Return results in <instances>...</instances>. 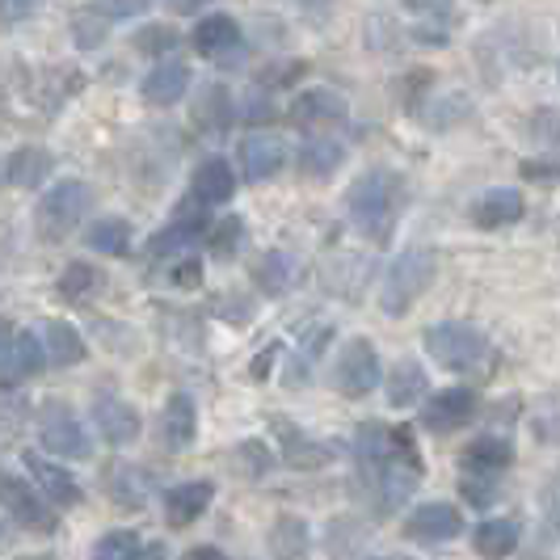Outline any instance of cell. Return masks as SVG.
<instances>
[{
	"label": "cell",
	"mask_w": 560,
	"mask_h": 560,
	"mask_svg": "<svg viewBox=\"0 0 560 560\" xmlns=\"http://www.w3.org/2000/svg\"><path fill=\"white\" fill-rule=\"evenodd\" d=\"M346 202H350V220L359 224V232H363L366 241L388 245L396 220L405 211V177L396 168H384V165L366 168L363 177H354Z\"/></svg>",
	"instance_id": "cell-1"
},
{
	"label": "cell",
	"mask_w": 560,
	"mask_h": 560,
	"mask_svg": "<svg viewBox=\"0 0 560 560\" xmlns=\"http://www.w3.org/2000/svg\"><path fill=\"white\" fill-rule=\"evenodd\" d=\"M371 480H375V498H380V510H400V505L413 498V489L421 485V455L418 443H413V430L409 425H396L393 451L366 468Z\"/></svg>",
	"instance_id": "cell-2"
},
{
	"label": "cell",
	"mask_w": 560,
	"mask_h": 560,
	"mask_svg": "<svg viewBox=\"0 0 560 560\" xmlns=\"http://www.w3.org/2000/svg\"><path fill=\"white\" fill-rule=\"evenodd\" d=\"M89 211H93V190L84 182H77V177H68V182H59V186H51L47 195L38 198V207H34V232L47 245H59V241H68L84 224Z\"/></svg>",
	"instance_id": "cell-3"
},
{
	"label": "cell",
	"mask_w": 560,
	"mask_h": 560,
	"mask_svg": "<svg viewBox=\"0 0 560 560\" xmlns=\"http://www.w3.org/2000/svg\"><path fill=\"white\" fill-rule=\"evenodd\" d=\"M425 354L447 371H477L489 359V337L477 325L464 320H443L434 329H425Z\"/></svg>",
	"instance_id": "cell-4"
},
{
	"label": "cell",
	"mask_w": 560,
	"mask_h": 560,
	"mask_svg": "<svg viewBox=\"0 0 560 560\" xmlns=\"http://www.w3.org/2000/svg\"><path fill=\"white\" fill-rule=\"evenodd\" d=\"M430 282H434V253L405 249L393 266H388V279H384V291H380L384 312H388V316H405V312L425 295Z\"/></svg>",
	"instance_id": "cell-5"
},
{
	"label": "cell",
	"mask_w": 560,
	"mask_h": 560,
	"mask_svg": "<svg viewBox=\"0 0 560 560\" xmlns=\"http://www.w3.org/2000/svg\"><path fill=\"white\" fill-rule=\"evenodd\" d=\"M380 375H384V366H380L375 346H371L366 337H354V341L341 346V354L334 359V375H329V380H334V388L341 396L363 400L366 393L380 388Z\"/></svg>",
	"instance_id": "cell-6"
},
{
	"label": "cell",
	"mask_w": 560,
	"mask_h": 560,
	"mask_svg": "<svg viewBox=\"0 0 560 560\" xmlns=\"http://www.w3.org/2000/svg\"><path fill=\"white\" fill-rule=\"evenodd\" d=\"M38 434H43V447L59 459H89V451H93L81 418L63 400H43L38 405Z\"/></svg>",
	"instance_id": "cell-7"
},
{
	"label": "cell",
	"mask_w": 560,
	"mask_h": 560,
	"mask_svg": "<svg viewBox=\"0 0 560 560\" xmlns=\"http://www.w3.org/2000/svg\"><path fill=\"white\" fill-rule=\"evenodd\" d=\"M207 207L202 202H182L177 211H173V220H168L152 241H148V257H168V253H182V249H190L198 236L207 232Z\"/></svg>",
	"instance_id": "cell-8"
},
{
	"label": "cell",
	"mask_w": 560,
	"mask_h": 560,
	"mask_svg": "<svg viewBox=\"0 0 560 560\" xmlns=\"http://www.w3.org/2000/svg\"><path fill=\"white\" fill-rule=\"evenodd\" d=\"M472 418H477V393H468V388H443L421 405V425L430 434H451Z\"/></svg>",
	"instance_id": "cell-9"
},
{
	"label": "cell",
	"mask_w": 560,
	"mask_h": 560,
	"mask_svg": "<svg viewBox=\"0 0 560 560\" xmlns=\"http://www.w3.org/2000/svg\"><path fill=\"white\" fill-rule=\"evenodd\" d=\"M0 502L26 532H56V510L47 502H38V493L26 489L18 477H0Z\"/></svg>",
	"instance_id": "cell-10"
},
{
	"label": "cell",
	"mask_w": 560,
	"mask_h": 560,
	"mask_svg": "<svg viewBox=\"0 0 560 560\" xmlns=\"http://www.w3.org/2000/svg\"><path fill=\"white\" fill-rule=\"evenodd\" d=\"M464 532V518H459V510L451 502H425L421 510L409 514V523H405V535L413 539V544H447L455 535Z\"/></svg>",
	"instance_id": "cell-11"
},
{
	"label": "cell",
	"mask_w": 560,
	"mask_h": 560,
	"mask_svg": "<svg viewBox=\"0 0 560 560\" xmlns=\"http://www.w3.org/2000/svg\"><path fill=\"white\" fill-rule=\"evenodd\" d=\"M93 425H97V434H102L110 447H127V443L140 439L143 421L127 400H118V396H97V400H93Z\"/></svg>",
	"instance_id": "cell-12"
},
{
	"label": "cell",
	"mask_w": 560,
	"mask_h": 560,
	"mask_svg": "<svg viewBox=\"0 0 560 560\" xmlns=\"http://www.w3.org/2000/svg\"><path fill=\"white\" fill-rule=\"evenodd\" d=\"M282 165H287V143H282V136H275V131H253V136H245V143H241V168H245V177H249L253 186L257 182H270Z\"/></svg>",
	"instance_id": "cell-13"
},
{
	"label": "cell",
	"mask_w": 560,
	"mask_h": 560,
	"mask_svg": "<svg viewBox=\"0 0 560 560\" xmlns=\"http://www.w3.org/2000/svg\"><path fill=\"white\" fill-rule=\"evenodd\" d=\"M270 425L279 430L282 455H287V464H291V468H304V472H312V468H325V464L337 455L334 443H312L308 434H304L300 425H291L287 418H270Z\"/></svg>",
	"instance_id": "cell-14"
},
{
	"label": "cell",
	"mask_w": 560,
	"mask_h": 560,
	"mask_svg": "<svg viewBox=\"0 0 560 560\" xmlns=\"http://www.w3.org/2000/svg\"><path fill=\"white\" fill-rule=\"evenodd\" d=\"M43 363H47L43 341H38L34 334H13L9 350H4V359H0V384H4V388H18V384L34 380V375L43 371Z\"/></svg>",
	"instance_id": "cell-15"
},
{
	"label": "cell",
	"mask_w": 560,
	"mask_h": 560,
	"mask_svg": "<svg viewBox=\"0 0 560 560\" xmlns=\"http://www.w3.org/2000/svg\"><path fill=\"white\" fill-rule=\"evenodd\" d=\"M514 464V447L505 443L502 434H480L468 443L464 451V459H459V468H464V477H489L498 480V472H505Z\"/></svg>",
	"instance_id": "cell-16"
},
{
	"label": "cell",
	"mask_w": 560,
	"mask_h": 560,
	"mask_svg": "<svg viewBox=\"0 0 560 560\" xmlns=\"http://www.w3.org/2000/svg\"><path fill=\"white\" fill-rule=\"evenodd\" d=\"M195 51L202 59H224L241 51V26L228 13H207L195 26Z\"/></svg>",
	"instance_id": "cell-17"
},
{
	"label": "cell",
	"mask_w": 560,
	"mask_h": 560,
	"mask_svg": "<svg viewBox=\"0 0 560 560\" xmlns=\"http://www.w3.org/2000/svg\"><path fill=\"white\" fill-rule=\"evenodd\" d=\"M232 190H236V173H232L224 156H207L195 168V177H190V198L202 202V207H220V202L232 198Z\"/></svg>",
	"instance_id": "cell-18"
},
{
	"label": "cell",
	"mask_w": 560,
	"mask_h": 560,
	"mask_svg": "<svg viewBox=\"0 0 560 560\" xmlns=\"http://www.w3.org/2000/svg\"><path fill=\"white\" fill-rule=\"evenodd\" d=\"M215 498V485L211 480H186L177 489L165 493V518L168 527H190L195 518H202V510Z\"/></svg>",
	"instance_id": "cell-19"
},
{
	"label": "cell",
	"mask_w": 560,
	"mask_h": 560,
	"mask_svg": "<svg viewBox=\"0 0 560 560\" xmlns=\"http://www.w3.org/2000/svg\"><path fill=\"white\" fill-rule=\"evenodd\" d=\"M291 118H295L300 127H308V131H316V127H334V122L346 118V97L334 93V89H308V93L295 97Z\"/></svg>",
	"instance_id": "cell-20"
},
{
	"label": "cell",
	"mask_w": 560,
	"mask_h": 560,
	"mask_svg": "<svg viewBox=\"0 0 560 560\" xmlns=\"http://www.w3.org/2000/svg\"><path fill=\"white\" fill-rule=\"evenodd\" d=\"M22 464H26L30 477L43 485V493H47L56 505H77V502H81V485L72 480V472H68V468L51 464V459H47V455H38V451H26V455H22Z\"/></svg>",
	"instance_id": "cell-21"
},
{
	"label": "cell",
	"mask_w": 560,
	"mask_h": 560,
	"mask_svg": "<svg viewBox=\"0 0 560 560\" xmlns=\"http://www.w3.org/2000/svg\"><path fill=\"white\" fill-rule=\"evenodd\" d=\"M523 195L518 190H485V195L472 202V224L485 228V232H498L505 224H518L523 220Z\"/></svg>",
	"instance_id": "cell-22"
},
{
	"label": "cell",
	"mask_w": 560,
	"mask_h": 560,
	"mask_svg": "<svg viewBox=\"0 0 560 560\" xmlns=\"http://www.w3.org/2000/svg\"><path fill=\"white\" fill-rule=\"evenodd\" d=\"M198 434V413H195V400L186 393L168 396L165 413H161V443L168 451H186L195 443Z\"/></svg>",
	"instance_id": "cell-23"
},
{
	"label": "cell",
	"mask_w": 560,
	"mask_h": 560,
	"mask_svg": "<svg viewBox=\"0 0 560 560\" xmlns=\"http://www.w3.org/2000/svg\"><path fill=\"white\" fill-rule=\"evenodd\" d=\"M51 152L47 148H38V143H26V148H18L9 161H4V182L9 186H18V190H34V186H43L47 177H51Z\"/></svg>",
	"instance_id": "cell-24"
},
{
	"label": "cell",
	"mask_w": 560,
	"mask_h": 560,
	"mask_svg": "<svg viewBox=\"0 0 560 560\" xmlns=\"http://www.w3.org/2000/svg\"><path fill=\"white\" fill-rule=\"evenodd\" d=\"M186 89H190V68H186V63H173V59L156 63L140 84V93L152 106H173V102H182Z\"/></svg>",
	"instance_id": "cell-25"
},
{
	"label": "cell",
	"mask_w": 560,
	"mask_h": 560,
	"mask_svg": "<svg viewBox=\"0 0 560 560\" xmlns=\"http://www.w3.org/2000/svg\"><path fill=\"white\" fill-rule=\"evenodd\" d=\"M106 493H110L118 505H131V510H140L148 505L152 498V477L136 468V464H110L106 468Z\"/></svg>",
	"instance_id": "cell-26"
},
{
	"label": "cell",
	"mask_w": 560,
	"mask_h": 560,
	"mask_svg": "<svg viewBox=\"0 0 560 560\" xmlns=\"http://www.w3.org/2000/svg\"><path fill=\"white\" fill-rule=\"evenodd\" d=\"M232 122V97H228L224 84H207L195 102V127L202 136H220Z\"/></svg>",
	"instance_id": "cell-27"
},
{
	"label": "cell",
	"mask_w": 560,
	"mask_h": 560,
	"mask_svg": "<svg viewBox=\"0 0 560 560\" xmlns=\"http://www.w3.org/2000/svg\"><path fill=\"white\" fill-rule=\"evenodd\" d=\"M518 535H523L518 518H489V523H480L477 527L472 544H477V552L485 560H502L518 548Z\"/></svg>",
	"instance_id": "cell-28"
},
{
	"label": "cell",
	"mask_w": 560,
	"mask_h": 560,
	"mask_svg": "<svg viewBox=\"0 0 560 560\" xmlns=\"http://www.w3.org/2000/svg\"><path fill=\"white\" fill-rule=\"evenodd\" d=\"M295 279V257L282 249H270L257 257V266H253V282L261 287V295H287V287Z\"/></svg>",
	"instance_id": "cell-29"
},
{
	"label": "cell",
	"mask_w": 560,
	"mask_h": 560,
	"mask_svg": "<svg viewBox=\"0 0 560 560\" xmlns=\"http://www.w3.org/2000/svg\"><path fill=\"white\" fill-rule=\"evenodd\" d=\"M43 354L51 359L56 366H77V363H84V337L72 329V325H63V320H47L43 325Z\"/></svg>",
	"instance_id": "cell-30"
},
{
	"label": "cell",
	"mask_w": 560,
	"mask_h": 560,
	"mask_svg": "<svg viewBox=\"0 0 560 560\" xmlns=\"http://www.w3.org/2000/svg\"><path fill=\"white\" fill-rule=\"evenodd\" d=\"M430 396V380H425V371H421L413 359H400L393 366V375H388V400H393L396 409H409V405H418Z\"/></svg>",
	"instance_id": "cell-31"
},
{
	"label": "cell",
	"mask_w": 560,
	"mask_h": 560,
	"mask_svg": "<svg viewBox=\"0 0 560 560\" xmlns=\"http://www.w3.org/2000/svg\"><path fill=\"white\" fill-rule=\"evenodd\" d=\"M341 161H346V143L334 140V136H312V140L300 148V168H304L308 177H334Z\"/></svg>",
	"instance_id": "cell-32"
},
{
	"label": "cell",
	"mask_w": 560,
	"mask_h": 560,
	"mask_svg": "<svg viewBox=\"0 0 560 560\" xmlns=\"http://www.w3.org/2000/svg\"><path fill=\"white\" fill-rule=\"evenodd\" d=\"M393 439H396L393 425H384V421H363V425L354 430V459H359V468H375V464L393 451Z\"/></svg>",
	"instance_id": "cell-33"
},
{
	"label": "cell",
	"mask_w": 560,
	"mask_h": 560,
	"mask_svg": "<svg viewBox=\"0 0 560 560\" xmlns=\"http://www.w3.org/2000/svg\"><path fill=\"white\" fill-rule=\"evenodd\" d=\"M84 245L93 253H106V257H122L131 249V224L118 220V215H106V220H97L84 232Z\"/></svg>",
	"instance_id": "cell-34"
},
{
	"label": "cell",
	"mask_w": 560,
	"mask_h": 560,
	"mask_svg": "<svg viewBox=\"0 0 560 560\" xmlns=\"http://www.w3.org/2000/svg\"><path fill=\"white\" fill-rule=\"evenodd\" d=\"M308 523L295 518V514H282L279 523H275V532H270V548H275L279 560H300L308 552Z\"/></svg>",
	"instance_id": "cell-35"
},
{
	"label": "cell",
	"mask_w": 560,
	"mask_h": 560,
	"mask_svg": "<svg viewBox=\"0 0 560 560\" xmlns=\"http://www.w3.org/2000/svg\"><path fill=\"white\" fill-rule=\"evenodd\" d=\"M102 270L97 266H84V261H68V270L59 275V295L68 300V304H84L97 287H102Z\"/></svg>",
	"instance_id": "cell-36"
},
{
	"label": "cell",
	"mask_w": 560,
	"mask_h": 560,
	"mask_svg": "<svg viewBox=\"0 0 560 560\" xmlns=\"http://www.w3.org/2000/svg\"><path fill=\"white\" fill-rule=\"evenodd\" d=\"M363 548H366V532L359 527V523H350V518L334 523V535H329V557L334 560H363Z\"/></svg>",
	"instance_id": "cell-37"
},
{
	"label": "cell",
	"mask_w": 560,
	"mask_h": 560,
	"mask_svg": "<svg viewBox=\"0 0 560 560\" xmlns=\"http://www.w3.org/2000/svg\"><path fill=\"white\" fill-rule=\"evenodd\" d=\"M143 557V544L136 532H110L97 539L93 548V560H140Z\"/></svg>",
	"instance_id": "cell-38"
},
{
	"label": "cell",
	"mask_w": 560,
	"mask_h": 560,
	"mask_svg": "<svg viewBox=\"0 0 560 560\" xmlns=\"http://www.w3.org/2000/svg\"><path fill=\"white\" fill-rule=\"evenodd\" d=\"M236 464H241V472L249 480H261L275 468V455L261 447V443H241V447H236Z\"/></svg>",
	"instance_id": "cell-39"
},
{
	"label": "cell",
	"mask_w": 560,
	"mask_h": 560,
	"mask_svg": "<svg viewBox=\"0 0 560 560\" xmlns=\"http://www.w3.org/2000/svg\"><path fill=\"white\" fill-rule=\"evenodd\" d=\"M241 245H245V220H224V224L211 232V249H215V257H236L241 253Z\"/></svg>",
	"instance_id": "cell-40"
},
{
	"label": "cell",
	"mask_w": 560,
	"mask_h": 560,
	"mask_svg": "<svg viewBox=\"0 0 560 560\" xmlns=\"http://www.w3.org/2000/svg\"><path fill=\"white\" fill-rule=\"evenodd\" d=\"M72 30H77V47H84V51L106 43V26H102V18H93V9H77Z\"/></svg>",
	"instance_id": "cell-41"
},
{
	"label": "cell",
	"mask_w": 560,
	"mask_h": 560,
	"mask_svg": "<svg viewBox=\"0 0 560 560\" xmlns=\"http://www.w3.org/2000/svg\"><path fill=\"white\" fill-rule=\"evenodd\" d=\"M136 47L148 51V56H161V51H173V47H177V34L168 26H148V30H140Z\"/></svg>",
	"instance_id": "cell-42"
},
{
	"label": "cell",
	"mask_w": 560,
	"mask_h": 560,
	"mask_svg": "<svg viewBox=\"0 0 560 560\" xmlns=\"http://www.w3.org/2000/svg\"><path fill=\"white\" fill-rule=\"evenodd\" d=\"M93 18H114V22H127V18H143L148 4H89Z\"/></svg>",
	"instance_id": "cell-43"
},
{
	"label": "cell",
	"mask_w": 560,
	"mask_h": 560,
	"mask_svg": "<svg viewBox=\"0 0 560 560\" xmlns=\"http://www.w3.org/2000/svg\"><path fill=\"white\" fill-rule=\"evenodd\" d=\"M173 282H177V287H198V282H202V266H198V261H182V270L173 275Z\"/></svg>",
	"instance_id": "cell-44"
},
{
	"label": "cell",
	"mask_w": 560,
	"mask_h": 560,
	"mask_svg": "<svg viewBox=\"0 0 560 560\" xmlns=\"http://www.w3.org/2000/svg\"><path fill=\"white\" fill-rule=\"evenodd\" d=\"M34 18V4H0V22H26Z\"/></svg>",
	"instance_id": "cell-45"
},
{
	"label": "cell",
	"mask_w": 560,
	"mask_h": 560,
	"mask_svg": "<svg viewBox=\"0 0 560 560\" xmlns=\"http://www.w3.org/2000/svg\"><path fill=\"white\" fill-rule=\"evenodd\" d=\"M182 560H228V557L220 552V548H190Z\"/></svg>",
	"instance_id": "cell-46"
},
{
	"label": "cell",
	"mask_w": 560,
	"mask_h": 560,
	"mask_svg": "<svg viewBox=\"0 0 560 560\" xmlns=\"http://www.w3.org/2000/svg\"><path fill=\"white\" fill-rule=\"evenodd\" d=\"M9 341H13V325H9V320H0V359H4V350H9Z\"/></svg>",
	"instance_id": "cell-47"
},
{
	"label": "cell",
	"mask_w": 560,
	"mask_h": 560,
	"mask_svg": "<svg viewBox=\"0 0 560 560\" xmlns=\"http://www.w3.org/2000/svg\"><path fill=\"white\" fill-rule=\"evenodd\" d=\"M140 560H165V548H161V544H152V548H143Z\"/></svg>",
	"instance_id": "cell-48"
},
{
	"label": "cell",
	"mask_w": 560,
	"mask_h": 560,
	"mask_svg": "<svg viewBox=\"0 0 560 560\" xmlns=\"http://www.w3.org/2000/svg\"><path fill=\"white\" fill-rule=\"evenodd\" d=\"M375 560H413V557H375Z\"/></svg>",
	"instance_id": "cell-49"
},
{
	"label": "cell",
	"mask_w": 560,
	"mask_h": 560,
	"mask_svg": "<svg viewBox=\"0 0 560 560\" xmlns=\"http://www.w3.org/2000/svg\"><path fill=\"white\" fill-rule=\"evenodd\" d=\"M0 544H4V523H0Z\"/></svg>",
	"instance_id": "cell-50"
},
{
	"label": "cell",
	"mask_w": 560,
	"mask_h": 560,
	"mask_svg": "<svg viewBox=\"0 0 560 560\" xmlns=\"http://www.w3.org/2000/svg\"><path fill=\"white\" fill-rule=\"evenodd\" d=\"M0 182H4V165H0Z\"/></svg>",
	"instance_id": "cell-51"
}]
</instances>
